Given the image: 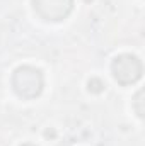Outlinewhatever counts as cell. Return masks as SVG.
I'll use <instances>...</instances> for the list:
<instances>
[{
    "instance_id": "obj_1",
    "label": "cell",
    "mask_w": 145,
    "mask_h": 146,
    "mask_svg": "<svg viewBox=\"0 0 145 146\" xmlns=\"http://www.w3.org/2000/svg\"><path fill=\"white\" fill-rule=\"evenodd\" d=\"M12 85L17 95L24 99H33L39 95L43 88V75L33 66H21L12 76Z\"/></svg>"
},
{
    "instance_id": "obj_2",
    "label": "cell",
    "mask_w": 145,
    "mask_h": 146,
    "mask_svg": "<svg viewBox=\"0 0 145 146\" xmlns=\"http://www.w3.org/2000/svg\"><path fill=\"white\" fill-rule=\"evenodd\" d=\"M113 75L121 85H130L142 76V63L137 56L121 54L113 61Z\"/></svg>"
},
{
    "instance_id": "obj_3",
    "label": "cell",
    "mask_w": 145,
    "mask_h": 146,
    "mask_svg": "<svg viewBox=\"0 0 145 146\" xmlns=\"http://www.w3.org/2000/svg\"><path fill=\"white\" fill-rule=\"evenodd\" d=\"M34 10L46 21H62L72 10L73 0H33Z\"/></svg>"
},
{
    "instance_id": "obj_4",
    "label": "cell",
    "mask_w": 145,
    "mask_h": 146,
    "mask_svg": "<svg viewBox=\"0 0 145 146\" xmlns=\"http://www.w3.org/2000/svg\"><path fill=\"white\" fill-rule=\"evenodd\" d=\"M24 146H33V145H24Z\"/></svg>"
}]
</instances>
